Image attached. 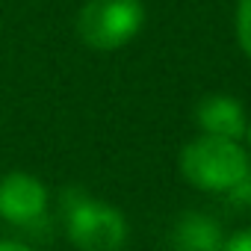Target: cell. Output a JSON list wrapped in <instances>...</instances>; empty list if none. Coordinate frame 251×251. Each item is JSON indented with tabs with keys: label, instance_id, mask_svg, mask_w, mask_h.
<instances>
[{
	"label": "cell",
	"instance_id": "cell-3",
	"mask_svg": "<svg viewBox=\"0 0 251 251\" xmlns=\"http://www.w3.org/2000/svg\"><path fill=\"white\" fill-rule=\"evenodd\" d=\"M65 227L83 251H118L127 239V219L112 204L86 198L83 192L65 195Z\"/></svg>",
	"mask_w": 251,
	"mask_h": 251
},
{
	"label": "cell",
	"instance_id": "cell-11",
	"mask_svg": "<svg viewBox=\"0 0 251 251\" xmlns=\"http://www.w3.org/2000/svg\"><path fill=\"white\" fill-rule=\"evenodd\" d=\"M245 136H248V145H251V121H248V127H245Z\"/></svg>",
	"mask_w": 251,
	"mask_h": 251
},
{
	"label": "cell",
	"instance_id": "cell-1",
	"mask_svg": "<svg viewBox=\"0 0 251 251\" xmlns=\"http://www.w3.org/2000/svg\"><path fill=\"white\" fill-rule=\"evenodd\" d=\"M248 172V154L239 139L201 133L180 151L183 180L204 192H230Z\"/></svg>",
	"mask_w": 251,
	"mask_h": 251
},
{
	"label": "cell",
	"instance_id": "cell-9",
	"mask_svg": "<svg viewBox=\"0 0 251 251\" xmlns=\"http://www.w3.org/2000/svg\"><path fill=\"white\" fill-rule=\"evenodd\" d=\"M222 251H251V227L236 230L233 236H227L222 242Z\"/></svg>",
	"mask_w": 251,
	"mask_h": 251
},
{
	"label": "cell",
	"instance_id": "cell-4",
	"mask_svg": "<svg viewBox=\"0 0 251 251\" xmlns=\"http://www.w3.org/2000/svg\"><path fill=\"white\" fill-rule=\"evenodd\" d=\"M48 210V189L27 172H9L0 177V219L30 227Z\"/></svg>",
	"mask_w": 251,
	"mask_h": 251
},
{
	"label": "cell",
	"instance_id": "cell-7",
	"mask_svg": "<svg viewBox=\"0 0 251 251\" xmlns=\"http://www.w3.org/2000/svg\"><path fill=\"white\" fill-rule=\"evenodd\" d=\"M236 39H239V48L245 50V56L251 59V0H242L236 9Z\"/></svg>",
	"mask_w": 251,
	"mask_h": 251
},
{
	"label": "cell",
	"instance_id": "cell-6",
	"mask_svg": "<svg viewBox=\"0 0 251 251\" xmlns=\"http://www.w3.org/2000/svg\"><path fill=\"white\" fill-rule=\"evenodd\" d=\"M222 227L204 213H183L172 233V251H222Z\"/></svg>",
	"mask_w": 251,
	"mask_h": 251
},
{
	"label": "cell",
	"instance_id": "cell-2",
	"mask_svg": "<svg viewBox=\"0 0 251 251\" xmlns=\"http://www.w3.org/2000/svg\"><path fill=\"white\" fill-rule=\"evenodd\" d=\"M145 27L142 0H86L77 15V33L92 50H118Z\"/></svg>",
	"mask_w": 251,
	"mask_h": 251
},
{
	"label": "cell",
	"instance_id": "cell-10",
	"mask_svg": "<svg viewBox=\"0 0 251 251\" xmlns=\"http://www.w3.org/2000/svg\"><path fill=\"white\" fill-rule=\"evenodd\" d=\"M0 251H33L30 245H24V242H12V239H3L0 242Z\"/></svg>",
	"mask_w": 251,
	"mask_h": 251
},
{
	"label": "cell",
	"instance_id": "cell-5",
	"mask_svg": "<svg viewBox=\"0 0 251 251\" xmlns=\"http://www.w3.org/2000/svg\"><path fill=\"white\" fill-rule=\"evenodd\" d=\"M195 121L201 133L225 136V139H239L248 127L242 103L233 100L230 95H207L195 109Z\"/></svg>",
	"mask_w": 251,
	"mask_h": 251
},
{
	"label": "cell",
	"instance_id": "cell-8",
	"mask_svg": "<svg viewBox=\"0 0 251 251\" xmlns=\"http://www.w3.org/2000/svg\"><path fill=\"white\" fill-rule=\"evenodd\" d=\"M227 198L236 204V207H245V210H251V172L227 192Z\"/></svg>",
	"mask_w": 251,
	"mask_h": 251
}]
</instances>
